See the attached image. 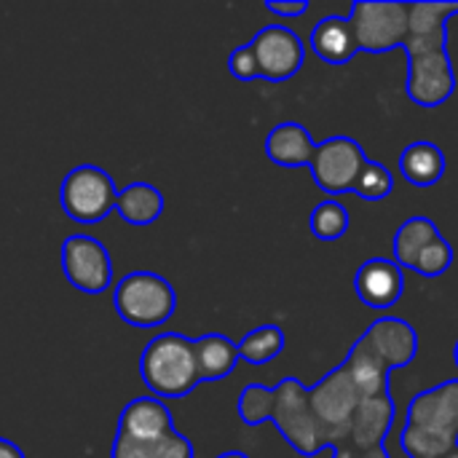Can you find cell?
Masks as SVG:
<instances>
[{
  "label": "cell",
  "instance_id": "obj_8",
  "mask_svg": "<svg viewBox=\"0 0 458 458\" xmlns=\"http://www.w3.org/2000/svg\"><path fill=\"white\" fill-rule=\"evenodd\" d=\"M349 21L360 51L384 54L392 48H403L408 38V3L360 0L352 5Z\"/></svg>",
  "mask_w": 458,
  "mask_h": 458
},
{
  "label": "cell",
  "instance_id": "obj_2",
  "mask_svg": "<svg viewBox=\"0 0 458 458\" xmlns=\"http://www.w3.org/2000/svg\"><path fill=\"white\" fill-rule=\"evenodd\" d=\"M236 411L247 427L274 421L293 451L306 458L319 456L325 448H335L338 443V437L314 413L309 386H303L298 378H282L274 389L263 384L244 386Z\"/></svg>",
  "mask_w": 458,
  "mask_h": 458
},
{
  "label": "cell",
  "instance_id": "obj_22",
  "mask_svg": "<svg viewBox=\"0 0 458 458\" xmlns=\"http://www.w3.org/2000/svg\"><path fill=\"white\" fill-rule=\"evenodd\" d=\"M435 236H440V228L435 225V220H429V217H424V215L405 220V223L397 228V233H394V244H392V247H394V263H397L400 268H411V271H413L419 255L424 252V247H427Z\"/></svg>",
  "mask_w": 458,
  "mask_h": 458
},
{
  "label": "cell",
  "instance_id": "obj_28",
  "mask_svg": "<svg viewBox=\"0 0 458 458\" xmlns=\"http://www.w3.org/2000/svg\"><path fill=\"white\" fill-rule=\"evenodd\" d=\"M266 8L282 19H298L309 11L306 0H266Z\"/></svg>",
  "mask_w": 458,
  "mask_h": 458
},
{
  "label": "cell",
  "instance_id": "obj_26",
  "mask_svg": "<svg viewBox=\"0 0 458 458\" xmlns=\"http://www.w3.org/2000/svg\"><path fill=\"white\" fill-rule=\"evenodd\" d=\"M451 263H454V247H451V242L440 233V236H435V239L424 247V252L419 255L413 271L421 274V276L435 279V276H443V274L451 268Z\"/></svg>",
  "mask_w": 458,
  "mask_h": 458
},
{
  "label": "cell",
  "instance_id": "obj_7",
  "mask_svg": "<svg viewBox=\"0 0 458 458\" xmlns=\"http://www.w3.org/2000/svg\"><path fill=\"white\" fill-rule=\"evenodd\" d=\"M59 204L72 223L94 225L115 209L118 188L105 169L94 164H81L64 174L59 188Z\"/></svg>",
  "mask_w": 458,
  "mask_h": 458
},
{
  "label": "cell",
  "instance_id": "obj_1",
  "mask_svg": "<svg viewBox=\"0 0 458 458\" xmlns=\"http://www.w3.org/2000/svg\"><path fill=\"white\" fill-rule=\"evenodd\" d=\"M458 3H408V97L421 107H440L456 91V72L448 56V19Z\"/></svg>",
  "mask_w": 458,
  "mask_h": 458
},
{
  "label": "cell",
  "instance_id": "obj_15",
  "mask_svg": "<svg viewBox=\"0 0 458 458\" xmlns=\"http://www.w3.org/2000/svg\"><path fill=\"white\" fill-rule=\"evenodd\" d=\"M174 432V416L172 411L153 394L134 397L118 416V432L115 437L123 440H156Z\"/></svg>",
  "mask_w": 458,
  "mask_h": 458
},
{
  "label": "cell",
  "instance_id": "obj_5",
  "mask_svg": "<svg viewBox=\"0 0 458 458\" xmlns=\"http://www.w3.org/2000/svg\"><path fill=\"white\" fill-rule=\"evenodd\" d=\"M140 376L153 397H166V400L188 397L201 384L193 341L180 333L156 335L142 349Z\"/></svg>",
  "mask_w": 458,
  "mask_h": 458
},
{
  "label": "cell",
  "instance_id": "obj_11",
  "mask_svg": "<svg viewBox=\"0 0 458 458\" xmlns=\"http://www.w3.org/2000/svg\"><path fill=\"white\" fill-rule=\"evenodd\" d=\"M252 48L255 64H258V78L282 83L290 81L293 75L301 72L306 62V46L284 24H268L258 30V35L247 43Z\"/></svg>",
  "mask_w": 458,
  "mask_h": 458
},
{
  "label": "cell",
  "instance_id": "obj_14",
  "mask_svg": "<svg viewBox=\"0 0 458 458\" xmlns=\"http://www.w3.org/2000/svg\"><path fill=\"white\" fill-rule=\"evenodd\" d=\"M394 424V400L392 394L368 397L357 405L349 429L338 445H354V448H381L392 432Z\"/></svg>",
  "mask_w": 458,
  "mask_h": 458
},
{
  "label": "cell",
  "instance_id": "obj_25",
  "mask_svg": "<svg viewBox=\"0 0 458 458\" xmlns=\"http://www.w3.org/2000/svg\"><path fill=\"white\" fill-rule=\"evenodd\" d=\"M392 191H394V177H392V172H389L384 164L368 158V164L362 166V172H360V177H357V182H354V193H357L362 201H384Z\"/></svg>",
  "mask_w": 458,
  "mask_h": 458
},
{
  "label": "cell",
  "instance_id": "obj_16",
  "mask_svg": "<svg viewBox=\"0 0 458 458\" xmlns=\"http://www.w3.org/2000/svg\"><path fill=\"white\" fill-rule=\"evenodd\" d=\"M317 142L311 140L309 129L298 121H282L276 123L266 137V156L276 166L284 169H301L309 166L314 158Z\"/></svg>",
  "mask_w": 458,
  "mask_h": 458
},
{
  "label": "cell",
  "instance_id": "obj_3",
  "mask_svg": "<svg viewBox=\"0 0 458 458\" xmlns=\"http://www.w3.org/2000/svg\"><path fill=\"white\" fill-rule=\"evenodd\" d=\"M419 354L416 330L400 317L373 322L349 349L341 368L349 373L360 397H378L389 392V373L408 368Z\"/></svg>",
  "mask_w": 458,
  "mask_h": 458
},
{
  "label": "cell",
  "instance_id": "obj_23",
  "mask_svg": "<svg viewBox=\"0 0 458 458\" xmlns=\"http://www.w3.org/2000/svg\"><path fill=\"white\" fill-rule=\"evenodd\" d=\"M284 330L276 327V325H260L255 330H250L239 344H236V352H239V360L250 362V365H266L271 360H276L282 352H284Z\"/></svg>",
  "mask_w": 458,
  "mask_h": 458
},
{
  "label": "cell",
  "instance_id": "obj_19",
  "mask_svg": "<svg viewBox=\"0 0 458 458\" xmlns=\"http://www.w3.org/2000/svg\"><path fill=\"white\" fill-rule=\"evenodd\" d=\"M115 209L129 225L145 228V225H153L164 215V193L156 185L137 180V182H129L123 191H118Z\"/></svg>",
  "mask_w": 458,
  "mask_h": 458
},
{
  "label": "cell",
  "instance_id": "obj_17",
  "mask_svg": "<svg viewBox=\"0 0 458 458\" xmlns=\"http://www.w3.org/2000/svg\"><path fill=\"white\" fill-rule=\"evenodd\" d=\"M311 51L327 64L352 62L354 54H360V46H357L349 16L333 13L317 21V27L311 30Z\"/></svg>",
  "mask_w": 458,
  "mask_h": 458
},
{
  "label": "cell",
  "instance_id": "obj_6",
  "mask_svg": "<svg viewBox=\"0 0 458 458\" xmlns=\"http://www.w3.org/2000/svg\"><path fill=\"white\" fill-rule=\"evenodd\" d=\"M113 306L126 325L150 330L174 317L177 293L164 276L153 271H131L115 284Z\"/></svg>",
  "mask_w": 458,
  "mask_h": 458
},
{
  "label": "cell",
  "instance_id": "obj_29",
  "mask_svg": "<svg viewBox=\"0 0 458 458\" xmlns=\"http://www.w3.org/2000/svg\"><path fill=\"white\" fill-rule=\"evenodd\" d=\"M333 458H389L386 448H354V445H335Z\"/></svg>",
  "mask_w": 458,
  "mask_h": 458
},
{
  "label": "cell",
  "instance_id": "obj_20",
  "mask_svg": "<svg viewBox=\"0 0 458 458\" xmlns=\"http://www.w3.org/2000/svg\"><path fill=\"white\" fill-rule=\"evenodd\" d=\"M193 346H196L201 384L204 381H223L225 376L233 373V368L239 362V352H236V344L228 335L207 333V335L196 338Z\"/></svg>",
  "mask_w": 458,
  "mask_h": 458
},
{
  "label": "cell",
  "instance_id": "obj_32",
  "mask_svg": "<svg viewBox=\"0 0 458 458\" xmlns=\"http://www.w3.org/2000/svg\"><path fill=\"white\" fill-rule=\"evenodd\" d=\"M437 458H458V448H454V451H448V454H443V456Z\"/></svg>",
  "mask_w": 458,
  "mask_h": 458
},
{
  "label": "cell",
  "instance_id": "obj_33",
  "mask_svg": "<svg viewBox=\"0 0 458 458\" xmlns=\"http://www.w3.org/2000/svg\"><path fill=\"white\" fill-rule=\"evenodd\" d=\"M454 362H456V368H458V344L454 346Z\"/></svg>",
  "mask_w": 458,
  "mask_h": 458
},
{
  "label": "cell",
  "instance_id": "obj_24",
  "mask_svg": "<svg viewBox=\"0 0 458 458\" xmlns=\"http://www.w3.org/2000/svg\"><path fill=\"white\" fill-rule=\"evenodd\" d=\"M309 225H311V233L319 242H338L349 231V212L335 199H327V201L314 207V212L309 217Z\"/></svg>",
  "mask_w": 458,
  "mask_h": 458
},
{
  "label": "cell",
  "instance_id": "obj_10",
  "mask_svg": "<svg viewBox=\"0 0 458 458\" xmlns=\"http://www.w3.org/2000/svg\"><path fill=\"white\" fill-rule=\"evenodd\" d=\"M62 271L67 282L86 295H99L113 284L110 252L94 236L75 233L62 242Z\"/></svg>",
  "mask_w": 458,
  "mask_h": 458
},
{
  "label": "cell",
  "instance_id": "obj_21",
  "mask_svg": "<svg viewBox=\"0 0 458 458\" xmlns=\"http://www.w3.org/2000/svg\"><path fill=\"white\" fill-rule=\"evenodd\" d=\"M110 458H196L193 456V445L185 435H180L177 429L156 437V440H123L115 437L113 440V451Z\"/></svg>",
  "mask_w": 458,
  "mask_h": 458
},
{
  "label": "cell",
  "instance_id": "obj_9",
  "mask_svg": "<svg viewBox=\"0 0 458 458\" xmlns=\"http://www.w3.org/2000/svg\"><path fill=\"white\" fill-rule=\"evenodd\" d=\"M365 164L368 156L362 145L354 137L338 134L325 142H317L309 169L319 191H325L327 196H344L354 191V182Z\"/></svg>",
  "mask_w": 458,
  "mask_h": 458
},
{
  "label": "cell",
  "instance_id": "obj_4",
  "mask_svg": "<svg viewBox=\"0 0 458 458\" xmlns=\"http://www.w3.org/2000/svg\"><path fill=\"white\" fill-rule=\"evenodd\" d=\"M400 445L411 458H437L458 448V378L411 400Z\"/></svg>",
  "mask_w": 458,
  "mask_h": 458
},
{
  "label": "cell",
  "instance_id": "obj_30",
  "mask_svg": "<svg viewBox=\"0 0 458 458\" xmlns=\"http://www.w3.org/2000/svg\"><path fill=\"white\" fill-rule=\"evenodd\" d=\"M0 458H27V456H24V451H21L16 443H11V440L0 437Z\"/></svg>",
  "mask_w": 458,
  "mask_h": 458
},
{
  "label": "cell",
  "instance_id": "obj_13",
  "mask_svg": "<svg viewBox=\"0 0 458 458\" xmlns=\"http://www.w3.org/2000/svg\"><path fill=\"white\" fill-rule=\"evenodd\" d=\"M354 290L368 309H378V311L392 309L405 293L403 268L386 258L365 260L354 276Z\"/></svg>",
  "mask_w": 458,
  "mask_h": 458
},
{
  "label": "cell",
  "instance_id": "obj_12",
  "mask_svg": "<svg viewBox=\"0 0 458 458\" xmlns=\"http://www.w3.org/2000/svg\"><path fill=\"white\" fill-rule=\"evenodd\" d=\"M311 394V408L319 416V421L338 437V443L344 440L349 421L357 411V405L362 403L357 386L352 384L349 373L338 365L335 370H330L327 376H322L317 381V386L309 389ZM335 443V445H338Z\"/></svg>",
  "mask_w": 458,
  "mask_h": 458
},
{
  "label": "cell",
  "instance_id": "obj_27",
  "mask_svg": "<svg viewBox=\"0 0 458 458\" xmlns=\"http://www.w3.org/2000/svg\"><path fill=\"white\" fill-rule=\"evenodd\" d=\"M228 72L239 81H255L258 78V64H255V56H252V48L250 46H239L231 51L228 56Z\"/></svg>",
  "mask_w": 458,
  "mask_h": 458
},
{
  "label": "cell",
  "instance_id": "obj_31",
  "mask_svg": "<svg viewBox=\"0 0 458 458\" xmlns=\"http://www.w3.org/2000/svg\"><path fill=\"white\" fill-rule=\"evenodd\" d=\"M217 458H250L247 454H239V451H228V454H220Z\"/></svg>",
  "mask_w": 458,
  "mask_h": 458
},
{
  "label": "cell",
  "instance_id": "obj_18",
  "mask_svg": "<svg viewBox=\"0 0 458 458\" xmlns=\"http://www.w3.org/2000/svg\"><path fill=\"white\" fill-rule=\"evenodd\" d=\"M400 172L416 188L437 185L445 177V156L435 142H411L400 156Z\"/></svg>",
  "mask_w": 458,
  "mask_h": 458
}]
</instances>
